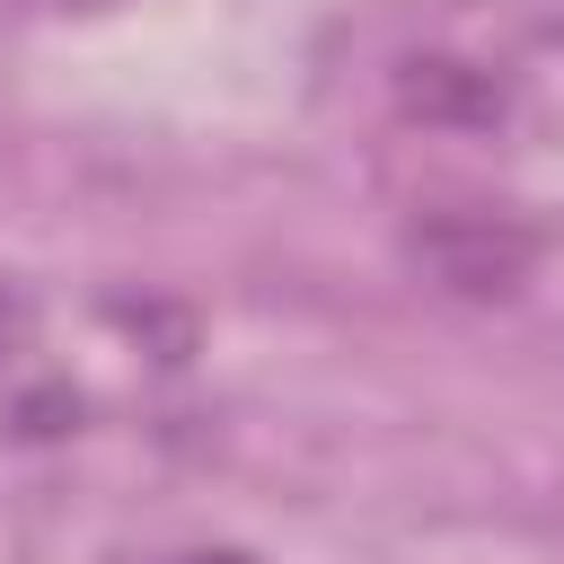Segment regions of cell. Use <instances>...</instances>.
<instances>
[{
	"label": "cell",
	"mask_w": 564,
	"mask_h": 564,
	"mask_svg": "<svg viewBox=\"0 0 564 564\" xmlns=\"http://www.w3.org/2000/svg\"><path fill=\"white\" fill-rule=\"evenodd\" d=\"M405 256H414L441 291H458V300L520 291V282H529V264H538L529 229H520V220H494V212H432V220H414Z\"/></svg>",
	"instance_id": "1"
},
{
	"label": "cell",
	"mask_w": 564,
	"mask_h": 564,
	"mask_svg": "<svg viewBox=\"0 0 564 564\" xmlns=\"http://www.w3.org/2000/svg\"><path fill=\"white\" fill-rule=\"evenodd\" d=\"M405 106L432 115V123H485L494 115V88L476 70H458V62H414L405 70Z\"/></svg>",
	"instance_id": "2"
},
{
	"label": "cell",
	"mask_w": 564,
	"mask_h": 564,
	"mask_svg": "<svg viewBox=\"0 0 564 564\" xmlns=\"http://www.w3.org/2000/svg\"><path fill=\"white\" fill-rule=\"evenodd\" d=\"M26 326H35V300H26L18 282H0V361L26 344Z\"/></svg>",
	"instance_id": "3"
}]
</instances>
